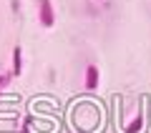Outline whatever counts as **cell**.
Instances as JSON below:
<instances>
[{
    "label": "cell",
    "mask_w": 151,
    "mask_h": 133,
    "mask_svg": "<svg viewBox=\"0 0 151 133\" xmlns=\"http://www.w3.org/2000/svg\"><path fill=\"white\" fill-rule=\"evenodd\" d=\"M86 85H88V88H96V85H98V68H96V65H88V70H86Z\"/></svg>",
    "instance_id": "7a4b0ae2"
},
{
    "label": "cell",
    "mask_w": 151,
    "mask_h": 133,
    "mask_svg": "<svg viewBox=\"0 0 151 133\" xmlns=\"http://www.w3.org/2000/svg\"><path fill=\"white\" fill-rule=\"evenodd\" d=\"M40 20H43V25H53V10H50L48 0L40 3Z\"/></svg>",
    "instance_id": "6da1fadb"
},
{
    "label": "cell",
    "mask_w": 151,
    "mask_h": 133,
    "mask_svg": "<svg viewBox=\"0 0 151 133\" xmlns=\"http://www.w3.org/2000/svg\"><path fill=\"white\" fill-rule=\"evenodd\" d=\"M13 73H20V48H15V53H13Z\"/></svg>",
    "instance_id": "3957f363"
}]
</instances>
